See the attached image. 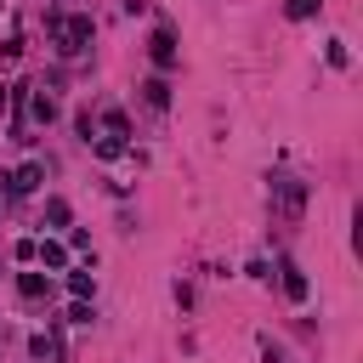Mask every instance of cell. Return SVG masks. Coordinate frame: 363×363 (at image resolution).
<instances>
[{"mask_svg": "<svg viewBox=\"0 0 363 363\" xmlns=\"http://www.w3.org/2000/svg\"><path fill=\"white\" fill-rule=\"evenodd\" d=\"M147 57H153V68H159V74H170V68H176V34H170V28H153Z\"/></svg>", "mask_w": 363, "mask_h": 363, "instance_id": "obj_4", "label": "cell"}, {"mask_svg": "<svg viewBox=\"0 0 363 363\" xmlns=\"http://www.w3.org/2000/svg\"><path fill=\"white\" fill-rule=\"evenodd\" d=\"M261 357H267V363H284V346H278L272 335H261Z\"/></svg>", "mask_w": 363, "mask_h": 363, "instance_id": "obj_16", "label": "cell"}, {"mask_svg": "<svg viewBox=\"0 0 363 363\" xmlns=\"http://www.w3.org/2000/svg\"><path fill=\"white\" fill-rule=\"evenodd\" d=\"M51 34H57V57H79V51H91V34H96V23L79 11V17H51Z\"/></svg>", "mask_w": 363, "mask_h": 363, "instance_id": "obj_1", "label": "cell"}, {"mask_svg": "<svg viewBox=\"0 0 363 363\" xmlns=\"http://www.w3.org/2000/svg\"><path fill=\"white\" fill-rule=\"evenodd\" d=\"M6 102H11V85H6V79H0V113H6Z\"/></svg>", "mask_w": 363, "mask_h": 363, "instance_id": "obj_18", "label": "cell"}, {"mask_svg": "<svg viewBox=\"0 0 363 363\" xmlns=\"http://www.w3.org/2000/svg\"><path fill=\"white\" fill-rule=\"evenodd\" d=\"M28 113H34L40 125H51V119H57V96H51V91H34V85H28Z\"/></svg>", "mask_w": 363, "mask_h": 363, "instance_id": "obj_5", "label": "cell"}, {"mask_svg": "<svg viewBox=\"0 0 363 363\" xmlns=\"http://www.w3.org/2000/svg\"><path fill=\"white\" fill-rule=\"evenodd\" d=\"M102 136H119V142H130V119H125V108H108V113H102Z\"/></svg>", "mask_w": 363, "mask_h": 363, "instance_id": "obj_10", "label": "cell"}, {"mask_svg": "<svg viewBox=\"0 0 363 363\" xmlns=\"http://www.w3.org/2000/svg\"><path fill=\"white\" fill-rule=\"evenodd\" d=\"M68 289H74V301H91V295H96V272H91V261H85L79 272H68Z\"/></svg>", "mask_w": 363, "mask_h": 363, "instance_id": "obj_8", "label": "cell"}, {"mask_svg": "<svg viewBox=\"0 0 363 363\" xmlns=\"http://www.w3.org/2000/svg\"><path fill=\"white\" fill-rule=\"evenodd\" d=\"M34 261H40V267H68V250H62L57 238H34Z\"/></svg>", "mask_w": 363, "mask_h": 363, "instance_id": "obj_6", "label": "cell"}, {"mask_svg": "<svg viewBox=\"0 0 363 363\" xmlns=\"http://www.w3.org/2000/svg\"><path fill=\"white\" fill-rule=\"evenodd\" d=\"M40 182H45V164H40V159H28V164H17V170L6 176V193H11V199H28Z\"/></svg>", "mask_w": 363, "mask_h": 363, "instance_id": "obj_3", "label": "cell"}, {"mask_svg": "<svg viewBox=\"0 0 363 363\" xmlns=\"http://www.w3.org/2000/svg\"><path fill=\"white\" fill-rule=\"evenodd\" d=\"M323 57H329V68H346V62H352V57H346V40H329Z\"/></svg>", "mask_w": 363, "mask_h": 363, "instance_id": "obj_14", "label": "cell"}, {"mask_svg": "<svg viewBox=\"0 0 363 363\" xmlns=\"http://www.w3.org/2000/svg\"><path fill=\"white\" fill-rule=\"evenodd\" d=\"M17 295H23V301H45V295H51V284H45L40 272H23V278H17Z\"/></svg>", "mask_w": 363, "mask_h": 363, "instance_id": "obj_11", "label": "cell"}, {"mask_svg": "<svg viewBox=\"0 0 363 363\" xmlns=\"http://www.w3.org/2000/svg\"><path fill=\"white\" fill-rule=\"evenodd\" d=\"M91 147H96V159H119L130 142H119V136H91Z\"/></svg>", "mask_w": 363, "mask_h": 363, "instance_id": "obj_12", "label": "cell"}, {"mask_svg": "<svg viewBox=\"0 0 363 363\" xmlns=\"http://www.w3.org/2000/svg\"><path fill=\"white\" fill-rule=\"evenodd\" d=\"M45 221H51V227H68V221H74L68 199H45Z\"/></svg>", "mask_w": 363, "mask_h": 363, "instance_id": "obj_13", "label": "cell"}, {"mask_svg": "<svg viewBox=\"0 0 363 363\" xmlns=\"http://www.w3.org/2000/svg\"><path fill=\"white\" fill-rule=\"evenodd\" d=\"M91 318H96V312H91L85 301H74V306H68V323H91Z\"/></svg>", "mask_w": 363, "mask_h": 363, "instance_id": "obj_17", "label": "cell"}, {"mask_svg": "<svg viewBox=\"0 0 363 363\" xmlns=\"http://www.w3.org/2000/svg\"><path fill=\"white\" fill-rule=\"evenodd\" d=\"M284 295H289V301H306V295H312V284H306V272H301L295 261H284Z\"/></svg>", "mask_w": 363, "mask_h": 363, "instance_id": "obj_7", "label": "cell"}, {"mask_svg": "<svg viewBox=\"0 0 363 363\" xmlns=\"http://www.w3.org/2000/svg\"><path fill=\"white\" fill-rule=\"evenodd\" d=\"M318 6H323V0H289V17H295V23H306Z\"/></svg>", "mask_w": 363, "mask_h": 363, "instance_id": "obj_15", "label": "cell"}, {"mask_svg": "<svg viewBox=\"0 0 363 363\" xmlns=\"http://www.w3.org/2000/svg\"><path fill=\"white\" fill-rule=\"evenodd\" d=\"M272 199H278V216H284V227H301V216H306V182H295V176H278V182H272Z\"/></svg>", "mask_w": 363, "mask_h": 363, "instance_id": "obj_2", "label": "cell"}, {"mask_svg": "<svg viewBox=\"0 0 363 363\" xmlns=\"http://www.w3.org/2000/svg\"><path fill=\"white\" fill-rule=\"evenodd\" d=\"M142 96H147V108H170V79H164V74H153V79L142 85Z\"/></svg>", "mask_w": 363, "mask_h": 363, "instance_id": "obj_9", "label": "cell"}]
</instances>
